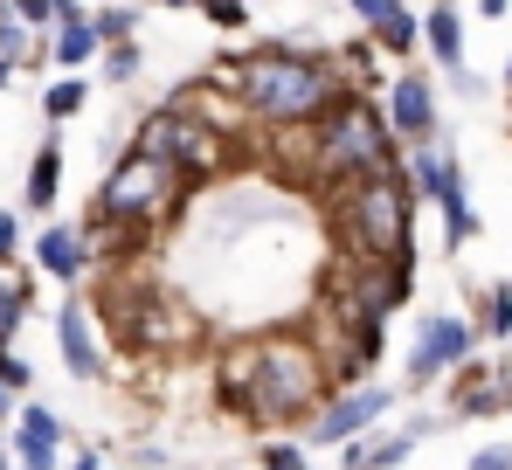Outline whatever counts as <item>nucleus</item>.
Wrapping results in <instances>:
<instances>
[{
  "mask_svg": "<svg viewBox=\"0 0 512 470\" xmlns=\"http://www.w3.org/2000/svg\"><path fill=\"white\" fill-rule=\"evenodd\" d=\"M326 394H333V367L298 318L291 325H256V332H236V339L215 346V401L250 436L305 429Z\"/></svg>",
  "mask_w": 512,
  "mask_h": 470,
  "instance_id": "obj_1",
  "label": "nucleus"
},
{
  "mask_svg": "<svg viewBox=\"0 0 512 470\" xmlns=\"http://www.w3.org/2000/svg\"><path fill=\"white\" fill-rule=\"evenodd\" d=\"M215 83L236 97V111L250 118L256 132L312 125L319 111L340 104L346 90H360L333 49H305V42H256L243 56H222Z\"/></svg>",
  "mask_w": 512,
  "mask_h": 470,
  "instance_id": "obj_2",
  "label": "nucleus"
},
{
  "mask_svg": "<svg viewBox=\"0 0 512 470\" xmlns=\"http://www.w3.org/2000/svg\"><path fill=\"white\" fill-rule=\"evenodd\" d=\"M90 318L104 325V339L125 360H187L208 346V318L194 298H180L173 284L146 270H111L90 298Z\"/></svg>",
  "mask_w": 512,
  "mask_h": 470,
  "instance_id": "obj_3",
  "label": "nucleus"
},
{
  "mask_svg": "<svg viewBox=\"0 0 512 470\" xmlns=\"http://www.w3.org/2000/svg\"><path fill=\"white\" fill-rule=\"evenodd\" d=\"M333 201V235H340V263H395V256H416V187L402 166L388 173H367V180H346L326 194Z\"/></svg>",
  "mask_w": 512,
  "mask_h": 470,
  "instance_id": "obj_4",
  "label": "nucleus"
},
{
  "mask_svg": "<svg viewBox=\"0 0 512 470\" xmlns=\"http://www.w3.org/2000/svg\"><path fill=\"white\" fill-rule=\"evenodd\" d=\"M132 153H153L160 166H173V173L201 194L208 180H222V173L236 166V139H229V125L208 118L194 97H167V104H153V111L132 125Z\"/></svg>",
  "mask_w": 512,
  "mask_h": 470,
  "instance_id": "obj_5",
  "label": "nucleus"
},
{
  "mask_svg": "<svg viewBox=\"0 0 512 470\" xmlns=\"http://www.w3.org/2000/svg\"><path fill=\"white\" fill-rule=\"evenodd\" d=\"M194 208V187L173 173V166H160L153 153H125L104 166V180H97V194H90V215H104V222H118V229H167V222H180Z\"/></svg>",
  "mask_w": 512,
  "mask_h": 470,
  "instance_id": "obj_6",
  "label": "nucleus"
},
{
  "mask_svg": "<svg viewBox=\"0 0 512 470\" xmlns=\"http://www.w3.org/2000/svg\"><path fill=\"white\" fill-rule=\"evenodd\" d=\"M388 408H395V388H381V381L333 388L319 408H312V422L298 429V443H305V450H340V443H353V436H367Z\"/></svg>",
  "mask_w": 512,
  "mask_h": 470,
  "instance_id": "obj_7",
  "label": "nucleus"
},
{
  "mask_svg": "<svg viewBox=\"0 0 512 470\" xmlns=\"http://www.w3.org/2000/svg\"><path fill=\"white\" fill-rule=\"evenodd\" d=\"M471 346H478V325L457 312H423L416 318V339H409V374H402V388L423 394L436 381H450L464 360H471Z\"/></svg>",
  "mask_w": 512,
  "mask_h": 470,
  "instance_id": "obj_8",
  "label": "nucleus"
},
{
  "mask_svg": "<svg viewBox=\"0 0 512 470\" xmlns=\"http://www.w3.org/2000/svg\"><path fill=\"white\" fill-rule=\"evenodd\" d=\"M381 118H388V132H395L402 146L436 139V83H429L423 70H395V77L381 83Z\"/></svg>",
  "mask_w": 512,
  "mask_h": 470,
  "instance_id": "obj_9",
  "label": "nucleus"
},
{
  "mask_svg": "<svg viewBox=\"0 0 512 470\" xmlns=\"http://www.w3.org/2000/svg\"><path fill=\"white\" fill-rule=\"evenodd\" d=\"M56 353H63V367H70V381H104V339H97V318H90L84 298H63V312H56Z\"/></svg>",
  "mask_w": 512,
  "mask_h": 470,
  "instance_id": "obj_10",
  "label": "nucleus"
},
{
  "mask_svg": "<svg viewBox=\"0 0 512 470\" xmlns=\"http://www.w3.org/2000/svg\"><path fill=\"white\" fill-rule=\"evenodd\" d=\"M436 215H443V249L457 256L471 235H478V208H471V180H464V166H457V153H443V180H436Z\"/></svg>",
  "mask_w": 512,
  "mask_h": 470,
  "instance_id": "obj_11",
  "label": "nucleus"
},
{
  "mask_svg": "<svg viewBox=\"0 0 512 470\" xmlns=\"http://www.w3.org/2000/svg\"><path fill=\"white\" fill-rule=\"evenodd\" d=\"M35 270L42 277H56V284H84V270H90V242L77 222H49V229L35 235Z\"/></svg>",
  "mask_w": 512,
  "mask_h": 470,
  "instance_id": "obj_12",
  "label": "nucleus"
},
{
  "mask_svg": "<svg viewBox=\"0 0 512 470\" xmlns=\"http://www.w3.org/2000/svg\"><path fill=\"white\" fill-rule=\"evenodd\" d=\"M499 408H512V374L506 367H457V388H450V415H499Z\"/></svg>",
  "mask_w": 512,
  "mask_h": 470,
  "instance_id": "obj_13",
  "label": "nucleus"
},
{
  "mask_svg": "<svg viewBox=\"0 0 512 470\" xmlns=\"http://www.w3.org/2000/svg\"><path fill=\"white\" fill-rule=\"evenodd\" d=\"M423 49L436 56V70H450V83H464V14H457V0H436L423 14Z\"/></svg>",
  "mask_w": 512,
  "mask_h": 470,
  "instance_id": "obj_14",
  "label": "nucleus"
},
{
  "mask_svg": "<svg viewBox=\"0 0 512 470\" xmlns=\"http://www.w3.org/2000/svg\"><path fill=\"white\" fill-rule=\"evenodd\" d=\"M42 49H49V63H56V70H90V63L104 56L97 28H90V7H84V14H70V21H49Z\"/></svg>",
  "mask_w": 512,
  "mask_h": 470,
  "instance_id": "obj_15",
  "label": "nucleus"
},
{
  "mask_svg": "<svg viewBox=\"0 0 512 470\" xmlns=\"http://www.w3.org/2000/svg\"><path fill=\"white\" fill-rule=\"evenodd\" d=\"M56 201H63V132L49 125V139L28 159V208L35 215H56Z\"/></svg>",
  "mask_w": 512,
  "mask_h": 470,
  "instance_id": "obj_16",
  "label": "nucleus"
},
{
  "mask_svg": "<svg viewBox=\"0 0 512 470\" xmlns=\"http://www.w3.org/2000/svg\"><path fill=\"white\" fill-rule=\"evenodd\" d=\"M409 450H416V436L409 429H388V436H353V443H340V470H395L409 464Z\"/></svg>",
  "mask_w": 512,
  "mask_h": 470,
  "instance_id": "obj_17",
  "label": "nucleus"
},
{
  "mask_svg": "<svg viewBox=\"0 0 512 470\" xmlns=\"http://www.w3.org/2000/svg\"><path fill=\"white\" fill-rule=\"evenodd\" d=\"M0 63H7V70H35V63H49L42 28H35V21H21L14 7H0Z\"/></svg>",
  "mask_w": 512,
  "mask_h": 470,
  "instance_id": "obj_18",
  "label": "nucleus"
},
{
  "mask_svg": "<svg viewBox=\"0 0 512 470\" xmlns=\"http://www.w3.org/2000/svg\"><path fill=\"white\" fill-rule=\"evenodd\" d=\"M367 35H374V49H381V56H395V63H402V56H416V42H423V21H416V14H409V0H402V7H395L388 21H374Z\"/></svg>",
  "mask_w": 512,
  "mask_h": 470,
  "instance_id": "obj_19",
  "label": "nucleus"
},
{
  "mask_svg": "<svg viewBox=\"0 0 512 470\" xmlns=\"http://www.w3.org/2000/svg\"><path fill=\"white\" fill-rule=\"evenodd\" d=\"M84 104H90V77H84V70H56V83L42 90V118H49V125L77 118Z\"/></svg>",
  "mask_w": 512,
  "mask_h": 470,
  "instance_id": "obj_20",
  "label": "nucleus"
},
{
  "mask_svg": "<svg viewBox=\"0 0 512 470\" xmlns=\"http://www.w3.org/2000/svg\"><path fill=\"white\" fill-rule=\"evenodd\" d=\"M14 436H28V443H49V450H63L70 422H63L56 408H42V401H21V408H14Z\"/></svg>",
  "mask_w": 512,
  "mask_h": 470,
  "instance_id": "obj_21",
  "label": "nucleus"
},
{
  "mask_svg": "<svg viewBox=\"0 0 512 470\" xmlns=\"http://www.w3.org/2000/svg\"><path fill=\"white\" fill-rule=\"evenodd\" d=\"M35 312V277H7L0 270V339H14Z\"/></svg>",
  "mask_w": 512,
  "mask_h": 470,
  "instance_id": "obj_22",
  "label": "nucleus"
},
{
  "mask_svg": "<svg viewBox=\"0 0 512 470\" xmlns=\"http://www.w3.org/2000/svg\"><path fill=\"white\" fill-rule=\"evenodd\" d=\"M256 470H312V450H305L291 429H277V436H263V450H256Z\"/></svg>",
  "mask_w": 512,
  "mask_h": 470,
  "instance_id": "obj_23",
  "label": "nucleus"
},
{
  "mask_svg": "<svg viewBox=\"0 0 512 470\" xmlns=\"http://www.w3.org/2000/svg\"><path fill=\"white\" fill-rule=\"evenodd\" d=\"M90 28H97L104 49L111 42H139V7H90Z\"/></svg>",
  "mask_w": 512,
  "mask_h": 470,
  "instance_id": "obj_24",
  "label": "nucleus"
},
{
  "mask_svg": "<svg viewBox=\"0 0 512 470\" xmlns=\"http://www.w3.org/2000/svg\"><path fill=\"white\" fill-rule=\"evenodd\" d=\"M478 332H485V339H512V284H492V291H485Z\"/></svg>",
  "mask_w": 512,
  "mask_h": 470,
  "instance_id": "obj_25",
  "label": "nucleus"
},
{
  "mask_svg": "<svg viewBox=\"0 0 512 470\" xmlns=\"http://www.w3.org/2000/svg\"><path fill=\"white\" fill-rule=\"evenodd\" d=\"M194 7H201V21L222 28V35H243V28H250V7H243V0H194Z\"/></svg>",
  "mask_w": 512,
  "mask_h": 470,
  "instance_id": "obj_26",
  "label": "nucleus"
},
{
  "mask_svg": "<svg viewBox=\"0 0 512 470\" xmlns=\"http://www.w3.org/2000/svg\"><path fill=\"white\" fill-rule=\"evenodd\" d=\"M139 70H146L139 42H111V49H104V77L111 83H139Z\"/></svg>",
  "mask_w": 512,
  "mask_h": 470,
  "instance_id": "obj_27",
  "label": "nucleus"
},
{
  "mask_svg": "<svg viewBox=\"0 0 512 470\" xmlns=\"http://www.w3.org/2000/svg\"><path fill=\"white\" fill-rule=\"evenodd\" d=\"M0 388H7V394H28V388H35V367L14 353V339H0Z\"/></svg>",
  "mask_w": 512,
  "mask_h": 470,
  "instance_id": "obj_28",
  "label": "nucleus"
},
{
  "mask_svg": "<svg viewBox=\"0 0 512 470\" xmlns=\"http://www.w3.org/2000/svg\"><path fill=\"white\" fill-rule=\"evenodd\" d=\"M14 470H63V450H49V443H28V436H14Z\"/></svg>",
  "mask_w": 512,
  "mask_h": 470,
  "instance_id": "obj_29",
  "label": "nucleus"
},
{
  "mask_svg": "<svg viewBox=\"0 0 512 470\" xmlns=\"http://www.w3.org/2000/svg\"><path fill=\"white\" fill-rule=\"evenodd\" d=\"M21 256H28V242H21V222H14V215L0 208V270H14Z\"/></svg>",
  "mask_w": 512,
  "mask_h": 470,
  "instance_id": "obj_30",
  "label": "nucleus"
},
{
  "mask_svg": "<svg viewBox=\"0 0 512 470\" xmlns=\"http://www.w3.org/2000/svg\"><path fill=\"white\" fill-rule=\"evenodd\" d=\"M471 470H512V443H485V450L471 457Z\"/></svg>",
  "mask_w": 512,
  "mask_h": 470,
  "instance_id": "obj_31",
  "label": "nucleus"
},
{
  "mask_svg": "<svg viewBox=\"0 0 512 470\" xmlns=\"http://www.w3.org/2000/svg\"><path fill=\"white\" fill-rule=\"evenodd\" d=\"M346 7H353V14H360V21H367V28H374V21H388V14H395V7H402V0H346Z\"/></svg>",
  "mask_w": 512,
  "mask_h": 470,
  "instance_id": "obj_32",
  "label": "nucleus"
},
{
  "mask_svg": "<svg viewBox=\"0 0 512 470\" xmlns=\"http://www.w3.org/2000/svg\"><path fill=\"white\" fill-rule=\"evenodd\" d=\"M21 21H35V28H49V14H56V0H7Z\"/></svg>",
  "mask_w": 512,
  "mask_h": 470,
  "instance_id": "obj_33",
  "label": "nucleus"
},
{
  "mask_svg": "<svg viewBox=\"0 0 512 470\" xmlns=\"http://www.w3.org/2000/svg\"><path fill=\"white\" fill-rule=\"evenodd\" d=\"M506 7H512V0H478V14H485V21H499Z\"/></svg>",
  "mask_w": 512,
  "mask_h": 470,
  "instance_id": "obj_34",
  "label": "nucleus"
},
{
  "mask_svg": "<svg viewBox=\"0 0 512 470\" xmlns=\"http://www.w3.org/2000/svg\"><path fill=\"white\" fill-rule=\"evenodd\" d=\"M14 401H21V394H7V388H0V422H7V415H14Z\"/></svg>",
  "mask_w": 512,
  "mask_h": 470,
  "instance_id": "obj_35",
  "label": "nucleus"
},
{
  "mask_svg": "<svg viewBox=\"0 0 512 470\" xmlns=\"http://www.w3.org/2000/svg\"><path fill=\"white\" fill-rule=\"evenodd\" d=\"M153 7H194V0H153Z\"/></svg>",
  "mask_w": 512,
  "mask_h": 470,
  "instance_id": "obj_36",
  "label": "nucleus"
},
{
  "mask_svg": "<svg viewBox=\"0 0 512 470\" xmlns=\"http://www.w3.org/2000/svg\"><path fill=\"white\" fill-rule=\"evenodd\" d=\"M0 83H14V70H7V63H0Z\"/></svg>",
  "mask_w": 512,
  "mask_h": 470,
  "instance_id": "obj_37",
  "label": "nucleus"
},
{
  "mask_svg": "<svg viewBox=\"0 0 512 470\" xmlns=\"http://www.w3.org/2000/svg\"><path fill=\"white\" fill-rule=\"evenodd\" d=\"M506 90H512V63H506Z\"/></svg>",
  "mask_w": 512,
  "mask_h": 470,
  "instance_id": "obj_38",
  "label": "nucleus"
},
{
  "mask_svg": "<svg viewBox=\"0 0 512 470\" xmlns=\"http://www.w3.org/2000/svg\"><path fill=\"white\" fill-rule=\"evenodd\" d=\"M0 464H7V450H0Z\"/></svg>",
  "mask_w": 512,
  "mask_h": 470,
  "instance_id": "obj_39",
  "label": "nucleus"
},
{
  "mask_svg": "<svg viewBox=\"0 0 512 470\" xmlns=\"http://www.w3.org/2000/svg\"><path fill=\"white\" fill-rule=\"evenodd\" d=\"M0 470H14V464H0Z\"/></svg>",
  "mask_w": 512,
  "mask_h": 470,
  "instance_id": "obj_40",
  "label": "nucleus"
},
{
  "mask_svg": "<svg viewBox=\"0 0 512 470\" xmlns=\"http://www.w3.org/2000/svg\"><path fill=\"white\" fill-rule=\"evenodd\" d=\"M0 7H7V0H0Z\"/></svg>",
  "mask_w": 512,
  "mask_h": 470,
  "instance_id": "obj_41",
  "label": "nucleus"
},
{
  "mask_svg": "<svg viewBox=\"0 0 512 470\" xmlns=\"http://www.w3.org/2000/svg\"><path fill=\"white\" fill-rule=\"evenodd\" d=\"M118 470H125V464H118Z\"/></svg>",
  "mask_w": 512,
  "mask_h": 470,
  "instance_id": "obj_42",
  "label": "nucleus"
}]
</instances>
